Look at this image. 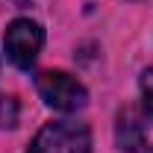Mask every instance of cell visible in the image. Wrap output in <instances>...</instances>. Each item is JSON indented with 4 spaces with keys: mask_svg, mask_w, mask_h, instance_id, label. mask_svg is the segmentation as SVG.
<instances>
[{
    "mask_svg": "<svg viewBox=\"0 0 153 153\" xmlns=\"http://www.w3.org/2000/svg\"><path fill=\"white\" fill-rule=\"evenodd\" d=\"M27 153H91V133L79 121L44 124Z\"/></svg>",
    "mask_w": 153,
    "mask_h": 153,
    "instance_id": "1",
    "label": "cell"
},
{
    "mask_svg": "<svg viewBox=\"0 0 153 153\" xmlns=\"http://www.w3.org/2000/svg\"><path fill=\"white\" fill-rule=\"evenodd\" d=\"M36 85H38L41 100L56 112H76L88 100V91L82 88V82H76L65 71H41Z\"/></svg>",
    "mask_w": 153,
    "mask_h": 153,
    "instance_id": "2",
    "label": "cell"
},
{
    "mask_svg": "<svg viewBox=\"0 0 153 153\" xmlns=\"http://www.w3.org/2000/svg\"><path fill=\"white\" fill-rule=\"evenodd\" d=\"M44 44V30L30 18H18L6 27V56L18 68H33Z\"/></svg>",
    "mask_w": 153,
    "mask_h": 153,
    "instance_id": "3",
    "label": "cell"
},
{
    "mask_svg": "<svg viewBox=\"0 0 153 153\" xmlns=\"http://www.w3.org/2000/svg\"><path fill=\"white\" fill-rule=\"evenodd\" d=\"M115 141H118V150H124V153H135L144 147V124H141V115L133 106H124L118 112Z\"/></svg>",
    "mask_w": 153,
    "mask_h": 153,
    "instance_id": "4",
    "label": "cell"
},
{
    "mask_svg": "<svg viewBox=\"0 0 153 153\" xmlns=\"http://www.w3.org/2000/svg\"><path fill=\"white\" fill-rule=\"evenodd\" d=\"M18 118H21V106L15 97L3 94L0 97V127L3 130H12V127H18Z\"/></svg>",
    "mask_w": 153,
    "mask_h": 153,
    "instance_id": "5",
    "label": "cell"
},
{
    "mask_svg": "<svg viewBox=\"0 0 153 153\" xmlns=\"http://www.w3.org/2000/svg\"><path fill=\"white\" fill-rule=\"evenodd\" d=\"M141 103H144V112L153 118V68L141 74Z\"/></svg>",
    "mask_w": 153,
    "mask_h": 153,
    "instance_id": "6",
    "label": "cell"
},
{
    "mask_svg": "<svg viewBox=\"0 0 153 153\" xmlns=\"http://www.w3.org/2000/svg\"><path fill=\"white\" fill-rule=\"evenodd\" d=\"M150 153H153V150H150Z\"/></svg>",
    "mask_w": 153,
    "mask_h": 153,
    "instance_id": "7",
    "label": "cell"
}]
</instances>
